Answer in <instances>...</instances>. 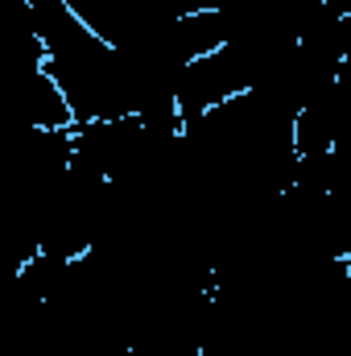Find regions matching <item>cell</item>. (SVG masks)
<instances>
[{
    "label": "cell",
    "instance_id": "2",
    "mask_svg": "<svg viewBox=\"0 0 351 356\" xmlns=\"http://www.w3.org/2000/svg\"><path fill=\"white\" fill-rule=\"evenodd\" d=\"M29 120H33V129H79L71 99L42 67L29 71Z\"/></svg>",
    "mask_w": 351,
    "mask_h": 356
},
{
    "label": "cell",
    "instance_id": "1",
    "mask_svg": "<svg viewBox=\"0 0 351 356\" xmlns=\"http://www.w3.org/2000/svg\"><path fill=\"white\" fill-rule=\"evenodd\" d=\"M91 33H99L112 46L132 42L149 25H157L170 13V0H62Z\"/></svg>",
    "mask_w": 351,
    "mask_h": 356
}]
</instances>
